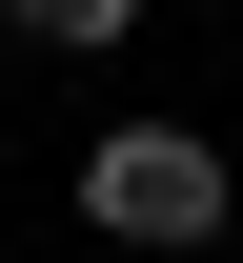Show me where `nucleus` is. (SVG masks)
I'll return each instance as SVG.
<instances>
[{
    "mask_svg": "<svg viewBox=\"0 0 243 263\" xmlns=\"http://www.w3.org/2000/svg\"><path fill=\"white\" fill-rule=\"evenodd\" d=\"M223 202L243 182H223L203 122H102V142H81V223H102V243H162L182 263V243H223Z\"/></svg>",
    "mask_w": 243,
    "mask_h": 263,
    "instance_id": "nucleus-1",
    "label": "nucleus"
},
{
    "mask_svg": "<svg viewBox=\"0 0 243 263\" xmlns=\"http://www.w3.org/2000/svg\"><path fill=\"white\" fill-rule=\"evenodd\" d=\"M0 21H21V41H61V61H102V41L142 21V0H0Z\"/></svg>",
    "mask_w": 243,
    "mask_h": 263,
    "instance_id": "nucleus-2",
    "label": "nucleus"
}]
</instances>
